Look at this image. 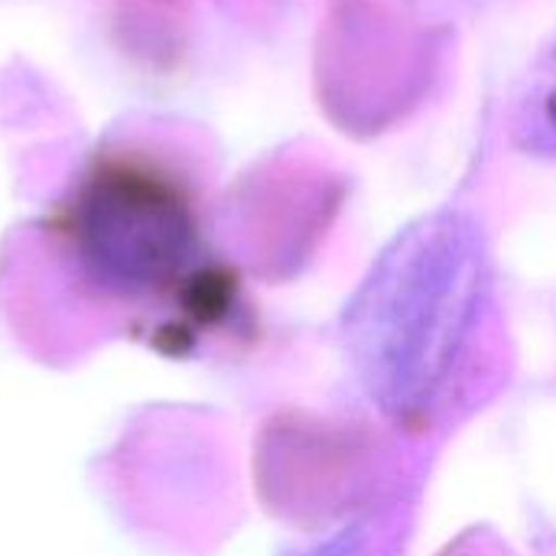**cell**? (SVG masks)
<instances>
[{"label": "cell", "instance_id": "obj_1", "mask_svg": "<svg viewBox=\"0 0 556 556\" xmlns=\"http://www.w3.org/2000/svg\"><path fill=\"white\" fill-rule=\"evenodd\" d=\"M485 293V251L463 215L410 225L349 306V358L388 414L420 410L450 378Z\"/></svg>", "mask_w": 556, "mask_h": 556}]
</instances>
